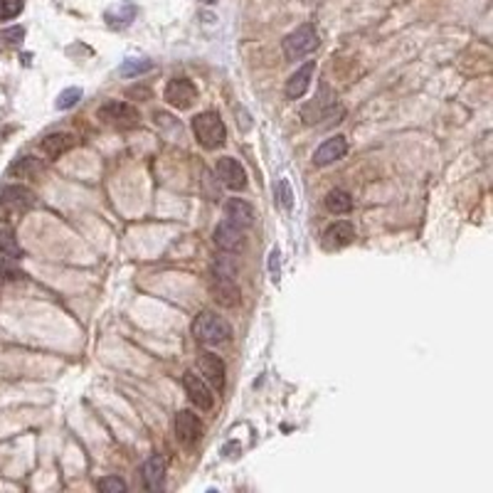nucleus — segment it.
Masks as SVG:
<instances>
[{
  "instance_id": "nucleus-11",
  "label": "nucleus",
  "mask_w": 493,
  "mask_h": 493,
  "mask_svg": "<svg viewBox=\"0 0 493 493\" xmlns=\"http://www.w3.org/2000/svg\"><path fill=\"white\" fill-rule=\"evenodd\" d=\"M197 370H200L202 378L215 385L217 390L225 388V362H222L220 355H215V353H200Z\"/></svg>"
},
{
  "instance_id": "nucleus-4",
  "label": "nucleus",
  "mask_w": 493,
  "mask_h": 493,
  "mask_svg": "<svg viewBox=\"0 0 493 493\" xmlns=\"http://www.w3.org/2000/svg\"><path fill=\"white\" fill-rule=\"evenodd\" d=\"M318 32L313 25H301L294 32H289L287 40H284V55L287 60H301V57L311 55L318 47Z\"/></svg>"
},
{
  "instance_id": "nucleus-10",
  "label": "nucleus",
  "mask_w": 493,
  "mask_h": 493,
  "mask_svg": "<svg viewBox=\"0 0 493 493\" xmlns=\"http://www.w3.org/2000/svg\"><path fill=\"white\" fill-rule=\"evenodd\" d=\"M0 205L8 212H25L35 205V192L25 185H6L0 190Z\"/></svg>"
},
{
  "instance_id": "nucleus-18",
  "label": "nucleus",
  "mask_w": 493,
  "mask_h": 493,
  "mask_svg": "<svg viewBox=\"0 0 493 493\" xmlns=\"http://www.w3.org/2000/svg\"><path fill=\"white\" fill-rule=\"evenodd\" d=\"M163 478H166V459L151 456L143 464V483L148 491H158L163 486Z\"/></svg>"
},
{
  "instance_id": "nucleus-23",
  "label": "nucleus",
  "mask_w": 493,
  "mask_h": 493,
  "mask_svg": "<svg viewBox=\"0 0 493 493\" xmlns=\"http://www.w3.org/2000/svg\"><path fill=\"white\" fill-rule=\"evenodd\" d=\"M22 13V0H0V22L13 20Z\"/></svg>"
},
{
  "instance_id": "nucleus-19",
  "label": "nucleus",
  "mask_w": 493,
  "mask_h": 493,
  "mask_svg": "<svg viewBox=\"0 0 493 493\" xmlns=\"http://www.w3.org/2000/svg\"><path fill=\"white\" fill-rule=\"evenodd\" d=\"M136 18V8L131 6V3H124V6L119 8H111L109 13H106V22H109V27H126L131 25V20Z\"/></svg>"
},
{
  "instance_id": "nucleus-32",
  "label": "nucleus",
  "mask_w": 493,
  "mask_h": 493,
  "mask_svg": "<svg viewBox=\"0 0 493 493\" xmlns=\"http://www.w3.org/2000/svg\"><path fill=\"white\" fill-rule=\"evenodd\" d=\"M272 274L274 279H279V252H272Z\"/></svg>"
},
{
  "instance_id": "nucleus-12",
  "label": "nucleus",
  "mask_w": 493,
  "mask_h": 493,
  "mask_svg": "<svg viewBox=\"0 0 493 493\" xmlns=\"http://www.w3.org/2000/svg\"><path fill=\"white\" fill-rule=\"evenodd\" d=\"M346 153H348L346 136H333L316 148V153H313V163H316V166H331V163L341 161Z\"/></svg>"
},
{
  "instance_id": "nucleus-33",
  "label": "nucleus",
  "mask_w": 493,
  "mask_h": 493,
  "mask_svg": "<svg viewBox=\"0 0 493 493\" xmlns=\"http://www.w3.org/2000/svg\"><path fill=\"white\" fill-rule=\"evenodd\" d=\"M205 3H215V0H205Z\"/></svg>"
},
{
  "instance_id": "nucleus-5",
  "label": "nucleus",
  "mask_w": 493,
  "mask_h": 493,
  "mask_svg": "<svg viewBox=\"0 0 493 493\" xmlns=\"http://www.w3.org/2000/svg\"><path fill=\"white\" fill-rule=\"evenodd\" d=\"M183 388H185L188 397H190V402L195 405L197 409H202V412H207V409L215 407V395H212V388L207 385V380L202 378V375L197 373H185L183 375Z\"/></svg>"
},
{
  "instance_id": "nucleus-20",
  "label": "nucleus",
  "mask_w": 493,
  "mask_h": 493,
  "mask_svg": "<svg viewBox=\"0 0 493 493\" xmlns=\"http://www.w3.org/2000/svg\"><path fill=\"white\" fill-rule=\"evenodd\" d=\"M326 207L333 212V215H346V212H350L353 207V197L348 195L346 190H331L326 195Z\"/></svg>"
},
{
  "instance_id": "nucleus-15",
  "label": "nucleus",
  "mask_w": 493,
  "mask_h": 493,
  "mask_svg": "<svg viewBox=\"0 0 493 493\" xmlns=\"http://www.w3.org/2000/svg\"><path fill=\"white\" fill-rule=\"evenodd\" d=\"M225 217L232 225L246 230V227H252V222H254V210H252V205L246 200H242V197H232L225 205Z\"/></svg>"
},
{
  "instance_id": "nucleus-13",
  "label": "nucleus",
  "mask_w": 493,
  "mask_h": 493,
  "mask_svg": "<svg viewBox=\"0 0 493 493\" xmlns=\"http://www.w3.org/2000/svg\"><path fill=\"white\" fill-rule=\"evenodd\" d=\"M353 239H355V227L346 220L333 222V225L326 227V232H323V246H326V249H341V246L350 244Z\"/></svg>"
},
{
  "instance_id": "nucleus-24",
  "label": "nucleus",
  "mask_w": 493,
  "mask_h": 493,
  "mask_svg": "<svg viewBox=\"0 0 493 493\" xmlns=\"http://www.w3.org/2000/svg\"><path fill=\"white\" fill-rule=\"evenodd\" d=\"M79 99H81V89H77V86H70V89L62 91L60 99H57V109H72V106H74Z\"/></svg>"
},
{
  "instance_id": "nucleus-25",
  "label": "nucleus",
  "mask_w": 493,
  "mask_h": 493,
  "mask_svg": "<svg viewBox=\"0 0 493 493\" xmlns=\"http://www.w3.org/2000/svg\"><path fill=\"white\" fill-rule=\"evenodd\" d=\"M215 277H225V279H235L237 277V267L230 257H222L215 262Z\"/></svg>"
},
{
  "instance_id": "nucleus-27",
  "label": "nucleus",
  "mask_w": 493,
  "mask_h": 493,
  "mask_svg": "<svg viewBox=\"0 0 493 493\" xmlns=\"http://www.w3.org/2000/svg\"><path fill=\"white\" fill-rule=\"evenodd\" d=\"M99 491H104V493H121V491H126V483L121 481V478H116V476L101 478V481H99Z\"/></svg>"
},
{
  "instance_id": "nucleus-6",
  "label": "nucleus",
  "mask_w": 493,
  "mask_h": 493,
  "mask_svg": "<svg viewBox=\"0 0 493 493\" xmlns=\"http://www.w3.org/2000/svg\"><path fill=\"white\" fill-rule=\"evenodd\" d=\"M197 99V86L192 84L185 77H176V79L168 81L166 86V101L171 106H176L178 111H185L195 104Z\"/></svg>"
},
{
  "instance_id": "nucleus-7",
  "label": "nucleus",
  "mask_w": 493,
  "mask_h": 493,
  "mask_svg": "<svg viewBox=\"0 0 493 493\" xmlns=\"http://www.w3.org/2000/svg\"><path fill=\"white\" fill-rule=\"evenodd\" d=\"M215 176H217V180H220L225 188H230V190H244V188H246L244 166H242L239 161H235V158H230V156H225V158L217 161Z\"/></svg>"
},
{
  "instance_id": "nucleus-9",
  "label": "nucleus",
  "mask_w": 493,
  "mask_h": 493,
  "mask_svg": "<svg viewBox=\"0 0 493 493\" xmlns=\"http://www.w3.org/2000/svg\"><path fill=\"white\" fill-rule=\"evenodd\" d=\"M215 244L220 246L222 252H227V254L242 252V249H244V244H246L244 230H242V227H237V225H232L230 220L220 222V225H217V230H215Z\"/></svg>"
},
{
  "instance_id": "nucleus-26",
  "label": "nucleus",
  "mask_w": 493,
  "mask_h": 493,
  "mask_svg": "<svg viewBox=\"0 0 493 493\" xmlns=\"http://www.w3.org/2000/svg\"><path fill=\"white\" fill-rule=\"evenodd\" d=\"M151 70V62H138V60H126L121 65V74L126 77H133V74H141V72H148Z\"/></svg>"
},
{
  "instance_id": "nucleus-14",
  "label": "nucleus",
  "mask_w": 493,
  "mask_h": 493,
  "mask_svg": "<svg viewBox=\"0 0 493 493\" xmlns=\"http://www.w3.org/2000/svg\"><path fill=\"white\" fill-rule=\"evenodd\" d=\"M313 72H316V62H306L303 67H298L287 81V96L289 99H301L303 94L308 91L311 86V79H313Z\"/></svg>"
},
{
  "instance_id": "nucleus-30",
  "label": "nucleus",
  "mask_w": 493,
  "mask_h": 493,
  "mask_svg": "<svg viewBox=\"0 0 493 493\" xmlns=\"http://www.w3.org/2000/svg\"><path fill=\"white\" fill-rule=\"evenodd\" d=\"M212 180L215 178L210 176V173H205V178H202V185H205V195H207V200H220V188L217 185H212Z\"/></svg>"
},
{
  "instance_id": "nucleus-8",
  "label": "nucleus",
  "mask_w": 493,
  "mask_h": 493,
  "mask_svg": "<svg viewBox=\"0 0 493 493\" xmlns=\"http://www.w3.org/2000/svg\"><path fill=\"white\" fill-rule=\"evenodd\" d=\"M176 437L183 447H195L202 437V422L197 414H192L190 409H183L176 414Z\"/></svg>"
},
{
  "instance_id": "nucleus-1",
  "label": "nucleus",
  "mask_w": 493,
  "mask_h": 493,
  "mask_svg": "<svg viewBox=\"0 0 493 493\" xmlns=\"http://www.w3.org/2000/svg\"><path fill=\"white\" fill-rule=\"evenodd\" d=\"M192 336L202 346H222L232 338V326L212 311H202L192 321Z\"/></svg>"
},
{
  "instance_id": "nucleus-22",
  "label": "nucleus",
  "mask_w": 493,
  "mask_h": 493,
  "mask_svg": "<svg viewBox=\"0 0 493 493\" xmlns=\"http://www.w3.org/2000/svg\"><path fill=\"white\" fill-rule=\"evenodd\" d=\"M42 171V163L32 156H25L20 161H15L11 166V176H18V178H32V176H40Z\"/></svg>"
},
{
  "instance_id": "nucleus-3",
  "label": "nucleus",
  "mask_w": 493,
  "mask_h": 493,
  "mask_svg": "<svg viewBox=\"0 0 493 493\" xmlns=\"http://www.w3.org/2000/svg\"><path fill=\"white\" fill-rule=\"evenodd\" d=\"M99 119L106 126L126 131V129H136L141 124V114L136 106H131L129 101H109L99 109Z\"/></svg>"
},
{
  "instance_id": "nucleus-28",
  "label": "nucleus",
  "mask_w": 493,
  "mask_h": 493,
  "mask_svg": "<svg viewBox=\"0 0 493 493\" xmlns=\"http://www.w3.org/2000/svg\"><path fill=\"white\" fill-rule=\"evenodd\" d=\"M277 197H279V202H282L284 210H291V188H289L287 180H279V185H277Z\"/></svg>"
},
{
  "instance_id": "nucleus-31",
  "label": "nucleus",
  "mask_w": 493,
  "mask_h": 493,
  "mask_svg": "<svg viewBox=\"0 0 493 493\" xmlns=\"http://www.w3.org/2000/svg\"><path fill=\"white\" fill-rule=\"evenodd\" d=\"M13 277H18V272L11 267V262H6V259H3V262H0V284L8 282V279H13Z\"/></svg>"
},
{
  "instance_id": "nucleus-29",
  "label": "nucleus",
  "mask_w": 493,
  "mask_h": 493,
  "mask_svg": "<svg viewBox=\"0 0 493 493\" xmlns=\"http://www.w3.org/2000/svg\"><path fill=\"white\" fill-rule=\"evenodd\" d=\"M22 37H25V30H22V27H11V30L0 32V40L11 42V45H18V42H22Z\"/></svg>"
},
{
  "instance_id": "nucleus-2",
  "label": "nucleus",
  "mask_w": 493,
  "mask_h": 493,
  "mask_svg": "<svg viewBox=\"0 0 493 493\" xmlns=\"http://www.w3.org/2000/svg\"><path fill=\"white\" fill-rule=\"evenodd\" d=\"M192 133H195L197 143L207 151L225 146L227 141V126L225 121L215 114V111H202L192 119Z\"/></svg>"
},
{
  "instance_id": "nucleus-16",
  "label": "nucleus",
  "mask_w": 493,
  "mask_h": 493,
  "mask_svg": "<svg viewBox=\"0 0 493 493\" xmlns=\"http://www.w3.org/2000/svg\"><path fill=\"white\" fill-rule=\"evenodd\" d=\"M77 146V136L74 133H50V136H45V141L40 143L42 153L50 158H60L65 156L67 151H72V148Z\"/></svg>"
},
{
  "instance_id": "nucleus-21",
  "label": "nucleus",
  "mask_w": 493,
  "mask_h": 493,
  "mask_svg": "<svg viewBox=\"0 0 493 493\" xmlns=\"http://www.w3.org/2000/svg\"><path fill=\"white\" fill-rule=\"evenodd\" d=\"M0 254H3V257H11V259H18L22 254L15 232H13L11 227H0Z\"/></svg>"
},
{
  "instance_id": "nucleus-17",
  "label": "nucleus",
  "mask_w": 493,
  "mask_h": 493,
  "mask_svg": "<svg viewBox=\"0 0 493 493\" xmlns=\"http://www.w3.org/2000/svg\"><path fill=\"white\" fill-rule=\"evenodd\" d=\"M212 298L222 306H237L239 303V289H237L235 279L215 277L212 282Z\"/></svg>"
}]
</instances>
